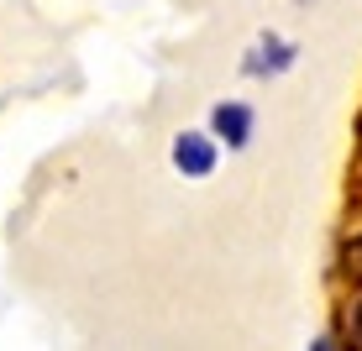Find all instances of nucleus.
Returning <instances> with one entry per match:
<instances>
[{"label":"nucleus","instance_id":"obj_1","mask_svg":"<svg viewBox=\"0 0 362 351\" xmlns=\"http://www.w3.org/2000/svg\"><path fill=\"white\" fill-rule=\"evenodd\" d=\"M173 168L184 173V179H205L210 168H216V142L199 131H184L179 142H173Z\"/></svg>","mask_w":362,"mask_h":351},{"label":"nucleus","instance_id":"obj_2","mask_svg":"<svg viewBox=\"0 0 362 351\" xmlns=\"http://www.w3.org/2000/svg\"><path fill=\"white\" fill-rule=\"evenodd\" d=\"M216 131L226 136V147H247V136H252V110L247 105H216Z\"/></svg>","mask_w":362,"mask_h":351},{"label":"nucleus","instance_id":"obj_3","mask_svg":"<svg viewBox=\"0 0 362 351\" xmlns=\"http://www.w3.org/2000/svg\"><path fill=\"white\" fill-rule=\"evenodd\" d=\"M263 53H268V58H247V73H279V69L294 64V47H284L279 37H268Z\"/></svg>","mask_w":362,"mask_h":351},{"label":"nucleus","instance_id":"obj_4","mask_svg":"<svg viewBox=\"0 0 362 351\" xmlns=\"http://www.w3.org/2000/svg\"><path fill=\"white\" fill-rule=\"evenodd\" d=\"M352 335H357V341H362V304H357V320H352Z\"/></svg>","mask_w":362,"mask_h":351}]
</instances>
